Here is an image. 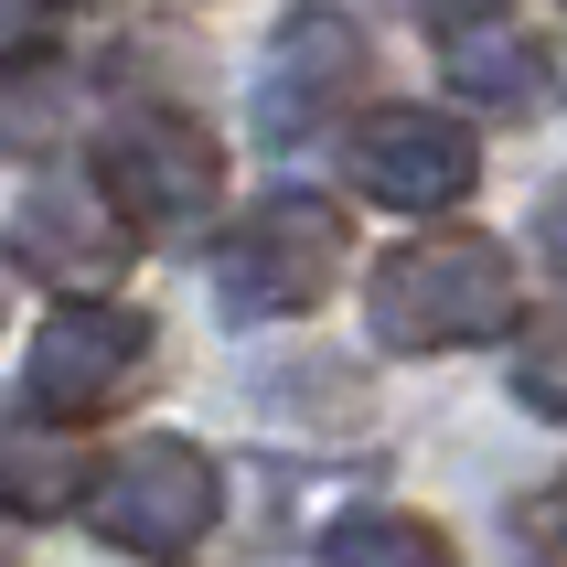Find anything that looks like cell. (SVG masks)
I'll use <instances>...</instances> for the list:
<instances>
[{
  "label": "cell",
  "instance_id": "cell-13",
  "mask_svg": "<svg viewBox=\"0 0 567 567\" xmlns=\"http://www.w3.org/2000/svg\"><path fill=\"white\" fill-rule=\"evenodd\" d=\"M514 396H525V408H546V417H567V321L525 343V364H514Z\"/></svg>",
  "mask_w": 567,
  "mask_h": 567
},
{
  "label": "cell",
  "instance_id": "cell-7",
  "mask_svg": "<svg viewBox=\"0 0 567 567\" xmlns=\"http://www.w3.org/2000/svg\"><path fill=\"white\" fill-rule=\"evenodd\" d=\"M353 183L375 204H396V215H440V204H461L482 183V151H472V128L440 118V107H375L353 128Z\"/></svg>",
  "mask_w": 567,
  "mask_h": 567
},
{
  "label": "cell",
  "instance_id": "cell-14",
  "mask_svg": "<svg viewBox=\"0 0 567 567\" xmlns=\"http://www.w3.org/2000/svg\"><path fill=\"white\" fill-rule=\"evenodd\" d=\"M43 43H54V22H43V11H0V54H43Z\"/></svg>",
  "mask_w": 567,
  "mask_h": 567
},
{
  "label": "cell",
  "instance_id": "cell-5",
  "mask_svg": "<svg viewBox=\"0 0 567 567\" xmlns=\"http://www.w3.org/2000/svg\"><path fill=\"white\" fill-rule=\"evenodd\" d=\"M151 375V321L140 311H107V300H64L54 321H32V353H22V396L43 417H107L128 385Z\"/></svg>",
  "mask_w": 567,
  "mask_h": 567
},
{
  "label": "cell",
  "instance_id": "cell-8",
  "mask_svg": "<svg viewBox=\"0 0 567 567\" xmlns=\"http://www.w3.org/2000/svg\"><path fill=\"white\" fill-rule=\"evenodd\" d=\"M440 32V64H450V86L472 96L482 118H525L546 86V32L525 22V11H450Z\"/></svg>",
  "mask_w": 567,
  "mask_h": 567
},
{
  "label": "cell",
  "instance_id": "cell-1",
  "mask_svg": "<svg viewBox=\"0 0 567 567\" xmlns=\"http://www.w3.org/2000/svg\"><path fill=\"white\" fill-rule=\"evenodd\" d=\"M514 311H525V279H514L504 236H408V247L375 257L364 279V332L385 353H461V343H504Z\"/></svg>",
  "mask_w": 567,
  "mask_h": 567
},
{
  "label": "cell",
  "instance_id": "cell-12",
  "mask_svg": "<svg viewBox=\"0 0 567 567\" xmlns=\"http://www.w3.org/2000/svg\"><path fill=\"white\" fill-rule=\"evenodd\" d=\"M54 128H64V75H54V64H43V75H32V64H11V75H0V151L54 140Z\"/></svg>",
  "mask_w": 567,
  "mask_h": 567
},
{
  "label": "cell",
  "instance_id": "cell-10",
  "mask_svg": "<svg viewBox=\"0 0 567 567\" xmlns=\"http://www.w3.org/2000/svg\"><path fill=\"white\" fill-rule=\"evenodd\" d=\"M75 493H86L75 450H64V440H32L22 417H0V514H32V525H43V514H64Z\"/></svg>",
  "mask_w": 567,
  "mask_h": 567
},
{
  "label": "cell",
  "instance_id": "cell-6",
  "mask_svg": "<svg viewBox=\"0 0 567 567\" xmlns=\"http://www.w3.org/2000/svg\"><path fill=\"white\" fill-rule=\"evenodd\" d=\"M11 257H22L43 289L86 300V289H107L140 247H128V225L107 215V193H96L86 172H43V183L11 204Z\"/></svg>",
  "mask_w": 567,
  "mask_h": 567
},
{
  "label": "cell",
  "instance_id": "cell-9",
  "mask_svg": "<svg viewBox=\"0 0 567 567\" xmlns=\"http://www.w3.org/2000/svg\"><path fill=\"white\" fill-rule=\"evenodd\" d=\"M353 75H364V32L353 22H332V11L289 22L279 32V75L257 86V128H268V140H311V128L353 96Z\"/></svg>",
  "mask_w": 567,
  "mask_h": 567
},
{
  "label": "cell",
  "instance_id": "cell-15",
  "mask_svg": "<svg viewBox=\"0 0 567 567\" xmlns=\"http://www.w3.org/2000/svg\"><path fill=\"white\" fill-rule=\"evenodd\" d=\"M557 96H567V22H557Z\"/></svg>",
  "mask_w": 567,
  "mask_h": 567
},
{
  "label": "cell",
  "instance_id": "cell-2",
  "mask_svg": "<svg viewBox=\"0 0 567 567\" xmlns=\"http://www.w3.org/2000/svg\"><path fill=\"white\" fill-rule=\"evenodd\" d=\"M96 193L118 225H151V236H193L225 193V151L193 107H128L107 128V161H96Z\"/></svg>",
  "mask_w": 567,
  "mask_h": 567
},
{
  "label": "cell",
  "instance_id": "cell-11",
  "mask_svg": "<svg viewBox=\"0 0 567 567\" xmlns=\"http://www.w3.org/2000/svg\"><path fill=\"white\" fill-rule=\"evenodd\" d=\"M321 567H461V557H450V536L417 525V514H343V525L321 536Z\"/></svg>",
  "mask_w": 567,
  "mask_h": 567
},
{
  "label": "cell",
  "instance_id": "cell-4",
  "mask_svg": "<svg viewBox=\"0 0 567 567\" xmlns=\"http://www.w3.org/2000/svg\"><path fill=\"white\" fill-rule=\"evenodd\" d=\"M343 279V215L321 193H268L236 236L215 247V289L236 321H289Z\"/></svg>",
  "mask_w": 567,
  "mask_h": 567
},
{
  "label": "cell",
  "instance_id": "cell-3",
  "mask_svg": "<svg viewBox=\"0 0 567 567\" xmlns=\"http://www.w3.org/2000/svg\"><path fill=\"white\" fill-rule=\"evenodd\" d=\"M215 504H225V472L193 440H128L86 482V525L118 557H193V546L215 536Z\"/></svg>",
  "mask_w": 567,
  "mask_h": 567
}]
</instances>
